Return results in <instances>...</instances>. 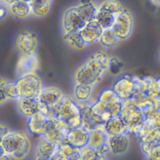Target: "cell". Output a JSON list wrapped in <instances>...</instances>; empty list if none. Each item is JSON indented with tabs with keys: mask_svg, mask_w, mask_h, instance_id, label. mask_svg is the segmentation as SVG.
Instances as JSON below:
<instances>
[{
	"mask_svg": "<svg viewBox=\"0 0 160 160\" xmlns=\"http://www.w3.org/2000/svg\"><path fill=\"white\" fill-rule=\"evenodd\" d=\"M109 55L104 49L92 54L74 71V84H84L94 87L107 72Z\"/></svg>",
	"mask_w": 160,
	"mask_h": 160,
	"instance_id": "cell-1",
	"label": "cell"
},
{
	"mask_svg": "<svg viewBox=\"0 0 160 160\" xmlns=\"http://www.w3.org/2000/svg\"><path fill=\"white\" fill-rule=\"evenodd\" d=\"M98 9L91 0H81L80 3L67 8L60 21L62 33L78 32L88 22L94 19Z\"/></svg>",
	"mask_w": 160,
	"mask_h": 160,
	"instance_id": "cell-2",
	"label": "cell"
},
{
	"mask_svg": "<svg viewBox=\"0 0 160 160\" xmlns=\"http://www.w3.org/2000/svg\"><path fill=\"white\" fill-rule=\"evenodd\" d=\"M0 144L10 159H25L30 154L32 146L28 134L21 130L10 129Z\"/></svg>",
	"mask_w": 160,
	"mask_h": 160,
	"instance_id": "cell-3",
	"label": "cell"
},
{
	"mask_svg": "<svg viewBox=\"0 0 160 160\" xmlns=\"http://www.w3.org/2000/svg\"><path fill=\"white\" fill-rule=\"evenodd\" d=\"M53 109L55 117L63 120L70 128L81 126L79 106L69 96L64 94Z\"/></svg>",
	"mask_w": 160,
	"mask_h": 160,
	"instance_id": "cell-4",
	"label": "cell"
},
{
	"mask_svg": "<svg viewBox=\"0 0 160 160\" xmlns=\"http://www.w3.org/2000/svg\"><path fill=\"white\" fill-rule=\"evenodd\" d=\"M121 101L122 106L119 116L126 125L128 133L136 136L143 124L144 114L138 106L129 99Z\"/></svg>",
	"mask_w": 160,
	"mask_h": 160,
	"instance_id": "cell-5",
	"label": "cell"
},
{
	"mask_svg": "<svg viewBox=\"0 0 160 160\" xmlns=\"http://www.w3.org/2000/svg\"><path fill=\"white\" fill-rule=\"evenodd\" d=\"M14 83L19 97H34L38 99L44 86L42 79L37 72L18 77Z\"/></svg>",
	"mask_w": 160,
	"mask_h": 160,
	"instance_id": "cell-6",
	"label": "cell"
},
{
	"mask_svg": "<svg viewBox=\"0 0 160 160\" xmlns=\"http://www.w3.org/2000/svg\"><path fill=\"white\" fill-rule=\"evenodd\" d=\"M39 44L38 36L29 29L19 31L16 34L13 40V46L19 55L36 53L39 48Z\"/></svg>",
	"mask_w": 160,
	"mask_h": 160,
	"instance_id": "cell-7",
	"label": "cell"
},
{
	"mask_svg": "<svg viewBox=\"0 0 160 160\" xmlns=\"http://www.w3.org/2000/svg\"><path fill=\"white\" fill-rule=\"evenodd\" d=\"M134 18L132 12L127 8L117 15L115 22L112 27L121 41L128 39L133 32Z\"/></svg>",
	"mask_w": 160,
	"mask_h": 160,
	"instance_id": "cell-8",
	"label": "cell"
},
{
	"mask_svg": "<svg viewBox=\"0 0 160 160\" xmlns=\"http://www.w3.org/2000/svg\"><path fill=\"white\" fill-rule=\"evenodd\" d=\"M70 129L66 122L56 118L50 121L42 137L51 142L59 144L63 142Z\"/></svg>",
	"mask_w": 160,
	"mask_h": 160,
	"instance_id": "cell-9",
	"label": "cell"
},
{
	"mask_svg": "<svg viewBox=\"0 0 160 160\" xmlns=\"http://www.w3.org/2000/svg\"><path fill=\"white\" fill-rule=\"evenodd\" d=\"M122 101L102 102L97 99L91 104V110L104 122L108 119L119 116Z\"/></svg>",
	"mask_w": 160,
	"mask_h": 160,
	"instance_id": "cell-10",
	"label": "cell"
},
{
	"mask_svg": "<svg viewBox=\"0 0 160 160\" xmlns=\"http://www.w3.org/2000/svg\"><path fill=\"white\" fill-rule=\"evenodd\" d=\"M91 103L90 101L84 103H77L80 109L81 126L88 132L104 126L105 122L92 112L91 110Z\"/></svg>",
	"mask_w": 160,
	"mask_h": 160,
	"instance_id": "cell-11",
	"label": "cell"
},
{
	"mask_svg": "<svg viewBox=\"0 0 160 160\" xmlns=\"http://www.w3.org/2000/svg\"><path fill=\"white\" fill-rule=\"evenodd\" d=\"M26 119L27 130L31 135L35 137L42 136L51 121L41 111H37Z\"/></svg>",
	"mask_w": 160,
	"mask_h": 160,
	"instance_id": "cell-12",
	"label": "cell"
},
{
	"mask_svg": "<svg viewBox=\"0 0 160 160\" xmlns=\"http://www.w3.org/2000/svg\"><path fill=\"white\" fill-rule=\"evenodd\" d=\"M64 94L61 88L56 85L49 84L43 86L38 99L41 104L51 108L58 104Z\"/></svg>",
	"mask_w": 160,
	"mask_h": 160,
	"instance_id": "cell-13",
	"label": "cell"
},
{
	"mask_svg": "<svg viewBox=\"0 0 160 160\" xmlns=\"http://www.w3.org/2000/svg\"><path fill=\"white\" fill-rule=\"evenodd\" d=\"M39 66V61L36 53L20 55L16 66V75L21 76L36 72Z\"/></svg>",
	"mask_w": 160,
	"mask_h": 160,
	"instance_id": "cell-14",
	"label": "cell"
},
{
	"mask_svg": "<svg viewBox=\"0 0 160 160\" xmlns=\"http://www.w3.org/2000/svg\"><path fill=\"white\" fill-rule=\"evenodd\" d=\"M110 152L115 156H120L126 153L130 146L129 134L124 133L120 135L109 136L107 141Z\"/></svg>",
	"mask_w": 160,
	"mask_h": 160,
	"instance_id": "cell-15",
	"label": "cell"
},
{
	"mask_svg": "<svg viewBox=\"0 0 160 160\" xmlns=\"http://www.w3.org/2000/svg\"><path fill=\"white\" fill-rule=\"evenodd\" d=\"M121 101L129 99L134 93L132 76L124 74L119 78L111 88Z\"/></svg>",
	"mask_w": 160,
	"mask_h": 160,
	"instance_id": "cell-16",
	"label": "cell"
},
{
	"mask_svg": "<svg viewBox=\"0 0 160 160\" xmlns=\"http://www.w3.org/2000/svg\"><path fill=\"white\" fill-rule=\"evenodd\" d=\"M16 102L18 112L26 119L39 111L40 109V102L36 98L21 96Z\"/></svg>",
	"mask_w": 160,
	"mask_h": 160,
	"instance_id": "cell-17",
	"label": "cell"
},
{
	"mask_svg": "<svg viewBox=\"0 0 160 160\" xmlns=\"http://www.w3.org/2000/svg\"><path fill=\"white\" fill-rule=\"evenodd\" d=\"M88 140L89 132L81 126H79L70 129L63 142L80 149L88 144Z\"/></svg>",
	"mask_w": 160,
	"mask_h": 160,
	"instance_id": "cell-18",
	"label": "cell"
},
{
	"mask_svg": "<svg viewBox=\"0 0 160 160\" xmlns=\"http://www.w3.org/2000/svg\"><path fill=\"white\" fill-rule=\"evenodd\" d=\"M102 31L103 29L94 19L88 22L78 32L82 40L89 45L99 42Z\"/></svg>",
	"mask_w": 160,
	"mask_h": 160,
	"instance_id": "cell-19",
	"label": "cell"
},
{
	"mask_svg": "<svg viewBox=\"0 0 160 160\" xmlns=\"http://www.w3.org/2000/svg\"><path fill=\"white\" fill-rule=\"evenodd\" d=\"M39 138L40 139L36 146L34 158L35 159L51 160L58 149L59 144L51 142L42 136Z\"/></svg>",
	"mask_w": 160,
	"mask_h": 160,
	"instance_id": "cell-20",
	"label": "cell"
},
{
	"mask_svg": "<svg viewBox=\"0 0 160 160\" xmlns=\"http://www.w3.org/2000/svg\"><path fill=\"white\" fill-rule=\"evenodd\" d=\"M128 99L131 102L138 106L144 114L153 108L160 109V99H152L144 92L134 93Z\"/></svg>",
	"mask_w": 160,
	"mask_h": 160,
	"instance_id": "cell-21",
	"label": "cell"
},
{
	"mask_svg": "<svg viewBox=\"0 0 160 160\" xmlns=\"http://www.w3.org/2000/svg\"><path fill=\"white\" fill-rule=\"evenodd\" d=\"M51 160H82L80 149L62 142L59 144L58 149Z\"/></svg>",
	"mask_w": 160,
	"mask_h": 160,
	"instance_id": "cell-22",
	"label": "cell"
},
{
	"mask_svg": "<svg viewBox=\"0 0 160 160\" xmlns=\"http://www.w3.org/2000/svg\"><path fill=\"white\" fill-rule=\"evenodd\" d=\"M8 14L12 18L23 20L31 16V7L29 2L21 0L8 6Z\"/></svg>",
	"mask_w": 160,
	"mask_h": 160,
	"instance_id": "cell-23",
	"label": "cell"
},
{
	"mask_svg": "<svg viewBox=\"0 0 160 160\" xmlns=\"http://www.w3.org/2000/svg\"><path fill=\"white\" fill-rule=\"evenodd\" d=\"M62 39L71 49L77 52H82L88 46V44L82 40L78 32H63Z\"/></svg>",
	"mask_w": 160,
	"mask_h": 160,
	"instance_id": "cell-24",
	"label": "cell"
},
{
	"mask_svg": "<svg viewBox=\"0 0 160 160\" xmlns=\"http://www.w3.org/2000/svg\"><path fill=\"white\" fill-rule=\"evenodd\" d=\"M104 128L108 136L128 133L126 126L119 116L106 120L104 124Z\"/></svg>",
	"mask_w": 160,
	"mask_h": 160,
	"instance_id": "cell-25",
	"label": "cell"
},
{
	"mask_svg": "<svg viewBox=\"0 0 160 160\" xmlns=\"http://www.w3.org/2000/svg\"><path fill=\"white\" fill-rule=\"evenodd\" d=\"M53 0H31V16L42 18L48 16L52 8Z\"/></svg>",
	"mask_w": 160,
	"mask_h": 160,
	"instance_id": "cell-26",
	"label": "cell"
},
{
	"mask_svg": "<svg viewBox=\"0 0 160 160\" xmlns=\"http://www.w3.org/2000/svg\"><path fill=\"white\" fill-rule=\"evenodd\" d=\"M108 137L104 126L96 128L89 132V140L87 145L92 148L98 149L107 143Z\"/></svg>",
	"mask_w": 160,
	"mask_h": 160,
	"instance_id": "cell-27",
	"label": "cell"
},
{
	"mask_svg": "<svg viewBox=\"0 0 160 160\" xmlns=\"http://www.w3.org/2000/svg\"><path fill=\"white\" fill-rule=\"evenodd\" d=\"M93 86L84 84H74L73 96L77 103L89 102L93 92Z\"/></svg>",
	"mask_w": 160,
	"mask_h": 160,
	"instance_id": "cell-28",
	"label": "cell"
},
{
	"mask_svg": "<svg viewBox=\"0 0 160 160\" xmlns=\"http://www.w3.org/2000/svg\"><path fill=\"white\" fill-rule=\"evenodd\" d=\"M117 15L108 11L105 9L98 8L96 12L94 20L104 30L112 28Z\"/></svg>",
	"mask_w": 160,
	"mask_h": 160,
	"instance_id": "cell-29",
	"label": "cell"
},
{
	"mask_svg": "<svg viewBox=\"0 0 160 160\" xmlns=\"http://www.w3.org/2000/svg\"><path fill=\"white\" fill-rule=\"evenodd\" d=\"M99 42L104 48L109 49L116 46L121 42V40L117 36L114 31L110 28L102 31Z\"/></svg>",
	"mask_w": 160,
	"mask_h": 160,
	"instance_id": "cell-30",
	"label": "cell"
},
{
	"mask_svg": "<svg viewBox=\"0 0 160 160\" xmlns=\"http://www.w3.org/2000/svg\"><path fill=\"white\" fill-rule=\"evenodd\" d=\"M124 63L119 57L116 55L109 56L107 71L112 76H119L123 71Z\"/></svg>",
	"mask_w": 160,
	"mask_h": 160,
	"instance_id": "cell-31",
	"label": "cell"
},
{
	"mask_svg": "<svg viewBox=\"0 0 160 160\" xmlns=\"http://www.w3.org/2000/svg\"><path fill=\"white\" fill-rule=\"evenodd\" d=\"M147 81V86L144 92L152 99H159L160 84L159 79L150 76L145 77Z\"/></svg>",
	"mask_w": 160,
	"mask_h": 160,
	"instance_id": "cell-32",
	"label": "cell"
},
{
	"mask_svg": "<svg viewBox=\"0 0 160 160\" xmlns=\"http://www.w3.org/2000/svg\"><path fill=\"white\" fill-rule=\"evenodd\" d=\"M99 8L109 11L116 15L119 14L124 8L120 0H104L101 2Z\"/></svg>",
	"mask_w": 160,
	"mask_h": 160,
	"instance_id": "cell-33",
	"label": "cell"
},
{
	"mask_svg": "<svg viewBox=\"0 0 160 160\" xmlns=\"http://www.w3.org/2000/svg\"><path fill=\"white\" fill-rule=\"evenodd\" d=\"M82 160H101L96 149L86 145L80 148Z\"/></svg>",
	"mask_w": 160,
	"mask_h": 160,
	"instance_id": "cell-34",
	"label": "cell"
},
{
	"mask_svg": "<svg viewBox=\"0 0 160 160\" xmlns=\"http://www.w3.org/2000/svg\"><path fill=\"white\" fill-rule=\"evenodd\" d=\"M139 141L148 143L160 144V126L152 129Z\"/></svg>",
	"mask_w": 160,
	"mask_h": 160,
	"instance_id": "cell-35",
	"label": "cell"
},
{
	"mask_svg": "<svg viewBox=\"0 0 160 160\" xmlns=\"http://www.w3.org/2000/svg\"><path fill=\"white\" fill-rule=\"evenodd\" d=\"M132 78L134 84V93L144 92L147 86L146 78H142L138 76H132Z\"/></svg>",
	"mask_w": 160,
	"mask_h": 160,
	"instance_id": "cell-36",
	"label": "cell"
},
{
	"mask_svg": "<svg viewBox=\"0 0 160 160\" xmlns=\"http://www.w3.org/2000/svg\"><path fill=\"white\" fill-rule=\"evenodd\" d=\"M10 82V80L0 78V106L9 101L6 95V89Z\"/></svg>",
	"mask_w": 160,
	"mask_h": 160,
	"instance_id": "cell-37",
	"label": "cell"
},
{
	"mask_svg": "<svg viewBox=\"0 0 160 160\" xmlns=\"http://www.w3.org/2000/svg\"><path fill=\"white\" fill-rule=\"evenodd\" d=\"M6 95L9 101H16L19 98L14 81H11L6 89Z\"/></svg>",
	"mask_w": 160,
	"mask_h": 160,
	"instance_id": "cell-38",
	"label": "cell"
},
{
	"mask_svg": "<svg viewBox=\"0 0 160 160\" xmlns=\"http://www.w3.org/2000/svg\"><path fill=\"white\" fill-rule=\"evenodd\" d=\"M146 158L150 160H159L160 159V144L154 147L150 152L146 156Z\"/></svg>",
	"mask_w": 160,
	"mask_h": 160,
	"instance_id": "cell-39",
	"label": "cell"
},
{
	"mask_svg": "<svg viewBox=\"0 0 160 160\" xmlns=\"http://www.w3.org/2000/svg\"><path fill=\"white\" fill-rule=\"evenodd\" d=\"M8 14V6L2 1H0V21L2 20Z\"/></svg>",
	"mask_w": 160,
	"mask_h": 160,
	"instance_id": "cell-40",
	"label": "cell"
},
{
	"mask_svg": "<svg viewBox=\"0 0 160 160\" xmlns=\"http://www.w3.org/2000/svg\"><path fill=\"white\" fill-rule=\"evenodd\" d=\"M10 131V129L4 124L0 122V143L4 136Z\"/></svg>",
	"mask_w": 160,
	"mask_h": 160,
	"instance_id": "cell-41",
	"label": "cell"
},
{
	"mask_svg": "<svg viewBox=\"0 0 160 160\" xmlns=\"http://www.w3.org/2000/svg\"><path fill=\"white\" fill-rule=\"evenodd\" d=\"M3 159H10L8 156L5 153V151L0 144V160H3Z\"/></svg>",
	"mask_w": 160,
	"mask_h": 160,
	"instance_id": "cell-42",
	"label": "cell"
},
{
	"mask_svg": "<svg viewBox=\"0 0 160 160\" xmlns=\"http://www.w3.org/2000/svg\"><path fill=\"white\" fill-rule=\"evenodd\" d=\"M21 0H2V2L6 4L8 6H10L12 4H14L18 1H19Z\"/></svg>",
	"mask_w": 160,
	"mask_h": 160,
	"instance_id": "cell-43",
	"label": "cell"
},
{
	"mask_svg": "<svg viewBox=\"0 0 160 160\" xmlns=\"http://www.w3.org/2000/svg\"><path fill=\"white\" fill-rule=\"evenodd\" d=\"M150 1L156 6L159 7L160 4V0H150Z\"/></svg>",
	"mask_w": 160,
	"mask_h": 160,
	"instance_id": "cell-44",
	"label": "cell"
},
{
	"mask_svg": "<svg viewBox=\"0 0 160 160\" xmlns=\"http://www.w3.org/2000/svg\"><path fill=\"white\" fill-rule=\"evenodd\" d=\"M0 1H2V0H0Z\"/></svg>",
	"mask_w": 160,
	"mask_h": 160,
	"instance_id": "cell-45",
	"label": "cell"
}]
</instances>
